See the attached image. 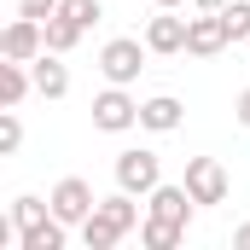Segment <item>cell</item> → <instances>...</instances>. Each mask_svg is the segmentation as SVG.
Here are the masks:
<instances>
[{"label":"cell","mask_w":250,"mask_h":250,"mask_svg":"<svg viewBox=\"0 0 250 250\" xmlns=\"http://www.w3.org/2000/svg\"><path fill=\"white\" fill-rule=\"evenodd\" d=\"M140 227V204H134V192H111V198H99V209L82 221V245L87 250H111L117 239H128Z\"/></svg>","instance_id":"obj_1"},{"label":"cell","mask_w":250,"mask_h":250,"mask_svg":"<svg viewBox=\"0 0 250 250\" xmlns=\"http://www.w3.org/2000/svg\"><path fill=\"white\" fill-rule=\"evenodd\" d=\"M146 41H134V35H117V41H105L99 47V70H105V82H117V87H128V82H140V70H146Z\"/></svg>","instance_id":"obj_2"},{"label":"cell","mask_w":250,"mask_h":250,"mask_svg":"<svg viewBox=\"0 0 250 250\" xmlns=\"http://www.w3.org/2000/svg\"><path fill=\"white\" fill-rule=\"evenodd\" d=\"M117 187L134 192V198H146L151 187H163V157H157V151H146V146L117 151Z\"/></svg>","instance_id":"obj_3"},{"label":"cell","mask_w":250,"mask_h":250,"mask_svg":"<svg viewBox=\"0 0 250 250\" xmlns=\"http://www.w3.org/2000/svg\"><path fill=\"white\" fill-rule=\"evenodd\" d=\"M41 53H47V23H41V18H23V12H18V18L6 23V35H0V59L35 64Z\"/></svg>","instance_id":"obj_4"},{"label":"cell","mask_w":250,"mask_h":250,"mask_svg":"<svg viewBox=\"0 0 250 250\" xmlns=\"http://www.w3.org/2000/svg\"><path fill=\"white\" fill-rule=\"evenodd\" d=\"M93 128L99 134H128V128H140V99H128V87H105L99 99H93Z\"/></svg>","instance_id":"obj_5"},{"label":"cell","mask_w":250,"mask_h":250,"mask_svg":"<svg viewBox=\"0 0 250 250\" xmlns=\"http://www.w3.org/2000/svg\"><path fill=\"white\" fill-rule=\"evenodd\" d=\"M93 209H99V198H93V187L82 175H64L59 187H53V215H59L64 227H82Z\"/></svg>","instance_id":"obj_6"},{"label":"cell","mask_w":250,"mask_h":250,"mask_svg":"<svg viewBox=\"0 0 250 250\" xmlns=\"http://www.w3.org/2000/svg\"><path fill=\"white\" fill-rule=\"evenodd\" d=\"M227 169H221V157H187V192L198 204H227Z\"/></svg>","instance_id":"obj_7"},{"label":"cell","mask_w":250,"mask_h":250,"mask_svg":"<svg viewBox=\"0 0 250 250\" xmlns=\"http://www.w3.org/2000/svg\"><path fill=\"white\" fill-rule=\"evenodd\" d=\"M221 47H233L221 12H198V18H187V53H192V59H215Z\"/></svg>","instance_id":"obj_8"},{"label":"cell","mask_w":250,"mask_h":250,"mask_svg":"<svg viewBox=\"0 0 250 250\" xmlns=\"http://www.w3.org/2000/svg\"><path fill=\"white\" fill-rule=\"evenodd\" d=\"M192 204H198V198L187 192V181H181V187H169V181H163V187H151V192H146V215H157V221H175V227H187V221H192Z\"/></svg>","instance_id":"obj_9"},{"label":"cell","mask_w":250,"mask_h":250,"mask_svg":"<svg viewBox=\"0 0 250 250\" xmlns=\"http://www.w3.org/2000/svg\"><path fill=\"white\" fill-rule=\"evenodd\" d=\"M146 47L151 53H187V18H175V12L157 6V18L146 23Z\"/></svg>","instance_id":"obj_10"},{"label":"cell","mask_w":250,"mask_h":250,"mask_svg":"<svg viewBox=\"0 0 250 250\" xmlns=\"http://www.w3.org/2000/svg\"><path fill=\"white\" fill-rule=\"evenodd\" d=\"M181 99L175 93H157V99H140V128H151V134H175L181 128Z\"/></svg>","instance_id":"obj_11"},{"label":"cell","mask_w":250,"mask_h":250,"mask_svg":"<svg viewBox=\"0 0 250 250\" xmlns=\"http://www.w3.org/2000/svg\"><path fill=\"white\" fill-rule=\"evenodd\" d=\"M64 53H41V59L29 64V70H35V93H41V99H64V93H70V70H64Z\"/></svg>","instance_id":"obj_12"},{"label":"cell","mask_w":250,"mask_h":250,"mask_svg":"<svg viewBox=\"0 0 250 250\" xmlns=\"http://www.w3.org/2000/svg\"><path fill=\"white\" fill-rule=\"evenodd\" d=\"M29 93H35V70L18 64V59H6L0 64V105H23Z\"/></svg>","instance_id":"obj_13"},{"label":"cell","mask_w":250,"mask_h":250,"mask_svg":"<svg viewBox=\"0 0 250 250\" xmlns=\"http://www.w3.org/2000/svg\"><path fill=\"white\" fill-rule=\"evenodd\" d=\"M12 221H18V239H23V233H35L41 221H53V198H35V192L12 198Z\"/></svg>","instance_id":"obj_14"},{"label":"cell","mask_w":250,"mask_h":250,"mask_svg":"<svg viewBox=\"0 0 250 250\" xmlns=\"http://www.w3.org/2000/svg\"><path fill=\"white\" fill-rule=\"evenodd\" d=\"M181 239H187V227H175V221H157V215L140 221V245L146 250H175Z\"/></svg>","instance_id":"obj_15"},{"label":"cell","mask_w":250,"mask_h":250,"mask_svg":"<svg viewBox=\"0 0 250 250\" xmlns=\"http://www.w3.org/2000/svg\"><path fill=\"white\" fill-rule=\"evenodd\" d=\"M82 35H87V29H82L76 18H64V12H53V18H47V53H70Z\"/></svg>","instance_id":"obj_16"},{"label":"cell","mask_w":250,"mask_h":250,"mask_svg":"<svg viewBox=\"0 0 250 250\" xmlns=\"http://www.w3.org/2000/svg\"><path fill=\"white\" fill-rule=\"evenodd\" d=\"M64 239H70V227L53 215V221H41L35 233H23V239H18V250H64Z\"/></svg>","instance_id":"obj_17"},{"label":"cell","mask_w":250,"mask_h":250,"mask_svg":"<svg viewBox=\"0 0 250 250\" xmlns=\"http://www.w3.org/2000/svg\"><path fill=\"white\" fill-rule=\"evenodd\" d=\"M23 146V123H18V105H0V157H12Z\"/></svg>","instance_id":"obj_18"},{"label":"cell","mask_w":250,"mask_h":250,"mask_svg":"<svg viewBox=\"0 0 250 250\" xmlns=\"http://www.w3.org/2000/svg\"><path fill=\"white\" fill-rule=\"evenodd\" d=\"M221 18H227L233 47H239V41H250V0H227V6H221Z\"/></svg>","instance_id":"obj_19"},{"label":"cell","mask_w":250,"mask_h":250,"mask_svg":"<svg viewBox=\"0 0 250 250\" xmlns=\"http://www.w3.org/2000/svg\"><path fill=\"white\" fill-rule=\"evenodd\" d=\"M59 12H64V18H76L82 29H93V23L105 18V6H99V0H59Z\"/></svg>","instance_id":"obj_20"},{"label":"cell","mask_w":250,"mask_h":250,"mask_svg":"<svg viewBox=\"0 0 250 250\" xmlns=\"http://www.w3.org/2000/svg\"><path fill=\"white\" fill-rule=\"evenodd\" d=\"M18 12H23V18H41V23H47V18L59 12V0H18Z\"/></svg>","instance_id":"obj_21"},{"label":"cell","mask_w":250,"mask_h":250,"mask_svg":"<svg viewBox=\"0 0 250 250\" xmlns=\"http://www.w3.org/2000/svg\"><path fill=\"white\" fill-rule=\"evenodd\" d=\"M233 117H239V123L250 128V87H245V93H239V99H233Z\"/></svg>","instance_id":"obj_22"},{"label":"cell","mask_w":250,"mask_h":250,"mask_svg":"<svg viewBox=\"0 0 250 250\" xmlns=\"http://www.w3.org/2000/svg\"><path fill=\"white\" fill-rule=\"evenodd\" d=\"M233 245H239V250H250V221L239 227V233H233Z\"/></svg>","instance_id":"obj_23"},{"label":"cell","mask_w":250,"mask_h":250,"mask_svg":"<svg viewBox=\"0 0 250 250\" xmlns=\"http://www.w3.org/2000/svg\"><path fill=\"white\" fill-rule=\"evenodd\" d=\"M192 6H198V12H221L227 0H192Z\"/></svg>","instance_id":"obj_24"},{"label":"cell","mask_w":250,"mask_h":250,"mask_svg":"<svg viewBox=\"0 0 250 250\" xmlns=\"http://www.w3.org/2000/svg\"><path fill=\"white\" fill-rule=\"evenodd\" d=\"M151 6H163V12H175V6H192V0H151Z\"/></svg>","instance_id":"obj_25"}]
</instances>
